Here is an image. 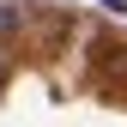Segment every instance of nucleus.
<instances>
[{
	"label": "nucleus",
	"mask_w": 127,
	"mask_h": 127,
	"mask_svg": "<svg viewBox=\"0 0 127 127\" xmlns=\"http://www.w3.org/2000/svg\"><path fill=\"white\" fill-rule=\"evenodd\" d=\"M6 30H18V12H6V6H0V36H6Z\"/></svg>",
	"instance_id": "f257e3e1"
}]
</instances>
